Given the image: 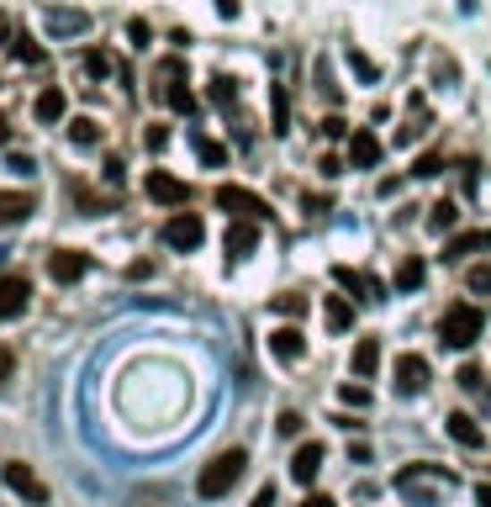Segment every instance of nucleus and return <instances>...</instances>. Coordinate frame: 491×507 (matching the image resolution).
Masks as SVG:
<instances>
[{
  "label": "nucleus",
  "mask_w": 491,
  "mask_h": 507,
  "mask_svg": "<svg viewBox=\"0 0 491 507\" xmlns=\"http://www.w3.org/2000/svg\"><path fill=\"white\" fill-rule=\"evenodd\" d=\"M323 323H327V334H349V328H354V301H349V296H327Z\"/></svg>",
  "instance_id": "20"
},
{
  "label": "nucleus",
  "mask_w": 491,
  "mask_h": 507,
  "mask_svg": "<svg viewBox=\"0 0 491 507\" xmlns=\"http://www.w3.org/2000/svg\"><path fill=\"white\" fill-rule=\"evenodd\" d=\"M243 470H249V454L243 450H222L207 470H201V481H196V492L207 497V503H217V497H227L238 481H243Z\"/></svg>",
  "instance_id": "1"
},
{
  "label": "nucleus",
  "mask_w": 491,
  "mask_h": 507,
  "mask_svg": "<svg viewBox=\"0 0 491 507\" xmlns=\"http://www.w3.org/2000/svg\"><path fill=\"white\" fill-rule=\"evenodd\" d=\"M317 470H323V444H317V439H312V444H296V454H291V481L312 486Z\"/></svg>",
  "instance_id": "14"
},
{
  "label": "nucleus",
  "mask_w": 491,
  "mask_h": 507,
  "mask_svg": "<svg viewBox=\"0 0 491 507\" xmlns=\"http://www.w3.org/2000/svg\"><path fill=\"white\" fill-rule=\"evenodd\" d=\"M275 312H280V317H301V312H307V301H301L296 291H285V296H275Z\"/></svg>",
  "instance_id": "31"
},
{
  "label": "nucleus",
  "mask_w": 491,
  "mask_h": 507,
  "mask_svg": "<svg viewBox=\"0 0 491 507\" xmlns=\"http://www.w3.org/2000/svg\"><path fill=\"white\" fill-rule=\"evenodd\" d=\"M16 43V27H11V11H0V48H11Z\"/></svg>",
  "instance_id": "41"
},
{
  "label": "nucleus",
  "mask_w": 491,
  "mask_h": 507,
  "mask_svg": "<svg viewBox=\"0 0 491 507\" xmlns=\"http://www.w3.org/2000/svg\"><path fill=\"white\" fill-rule=\"evenodd\" d=\"M43 21H48V32H54V38H80V32L90 27V16H85V11H74V5H48V16H43Z\"/></svg>",
  "instance_id": "15"
},
{
  "label": "nucleus",
  "mask_w": 491,
  "mask_h": 507,
  "mask_svg": "<svg viewBox=\"0 0 491 507\" xmlns=\"http://www.w3.org/2000/svg\"><path fill=\"white\" fill-rule=\"evenodd\" d=\"M159 74H164V101L185 116L196 112V96H190V85H185V63H180V58H164Z\"/></svg>",
  "instance_id": "5"
},
{
  "label": "nucleus",
  "mask_w": 491,
  "mask_h": 507,
  "mask_svg": "<svg viewBox=\"0 0 491 507\" xmlns=\"http://www.w3.org/2000/svg\"><path fill=\"white\" fill-rule=\"evenodd\" d=\"M11 48H16V58H21V63H43V48H38V38H27V32H16V43H11Z\"/></svg>",
  "instance_id": "29"
},
{
  "label": "nucleus",
  "mask_w": 491,
  "mask_h": 507,
  "mask_svg": "<svg viewBox=\"0 0 491 507\" xmlns=\"http://www.w3.org/2000/svg\"><path fill=\"white\" fill-rule=\"evenodd\" d=\"M349 165L354 169H376L381 165V138H376L370 127H354V138H349Z\"/></svg>",
  "instance_id": "12"
},
{
  "label": "nucleus",
  "mask_w": 491,
  "mask_h": 507,
  "mask_svg": "<svg viewBox=\"0 0 491 507\" xmlns=\"http://www.w3.org/2000/svg\"><path fill=\"white\" fill-rule=\"evenodd\" d=\"M11 376H16V349H11V343H0V386H5Z\"/></svg>",
  "instance_id": "37"
},
{
  "label": "nucleus",
  "mask_w": 491,
  "mask_h": 507,
  "mask_svg": "<svg viewBox=\"0 0 491 507\" xmlns=\"http://www.w3.org/2000/svg\"><path fill=\"white\" fill-rule=\"evenodd\" d=\"M85 74H96V80H101V74H111V58L90 48V54H85Z\"/></svg>",
  "instance_id": "38"
},
{
  "label": "nucleus",
  "mask_w": 491,
  "mask_h": 507,
  "mask_svg": "<svg viewBox=\"0 0 491 507\" xmlns=\"http://www.w3.org/2000/svg\"><path fill=\"white\" fill-rule=\"evenodd\" d=\"M32 112H38V122H43V127H58V122L69 116V96L54 85V90H43V96H38V106H32Z\"/></svg>",
  "instance_id": "22"
},
{
  "label": "nucleus",
  "mask_w": 491,
  "mask_h": 507,
  "mask_svg": "<svg viewBox=\"0 0 491 507\" xmlns=\"http://www.w3.org/2000/svg\"><path fill=\"white\" fill-rule=\"evenodd\" d=\"M164 143H169V132H164V127H148V148H154V154H159Z\"/></svg>",
  "instance_id": "44"
},
{
  "label": "nucleus",
  "mask_w": 491,
  "mask_h": 507,
  "mask_svg": "<svg viewBox=\"0 0 491 507\" xmlns=\"http://www.w3.org/2000/svg\"><path fill=\"white\" fill-rule=\"evenodd\" d=\"M481 249H491V227H476V232H460V238H449L444 259H470V254H481Z\"/></svg>",
  "instance_id": "21"
},
{
  "label": "nucleus",
  "mask_w": 491,
  "mask_h": 507,
  "mask_svg": "<svg viewBox=\"0 0 491 507\" xmlns=\"http://www.w3.org/2000/svg\"><path fill=\"white\" fill-rule=\"evenodd\" d=\"M343 401H349V407H370V386H360V381H349V386H343Z\"/></svg>",
  "instance_id": "34"
},
{
  "label": "nucleus",
  "mask_w": 491,
  "mask_h": 507,
  "mask_svg": "<svg viewBox=\"0 0 491 507\" xmlns=\"http://www.w3.org/2000/svg\"><path fill=\"white\" fill-rule=\"evenodd\" d=\"M333 281L343 285V291H354V296H365V301H385L381 281H370V275H360V270H349V265H333Z\"/></svg>",
  "instance_id": "17"
},
{
  "label": "nucleus",
  "mask_w": 491,
  "mask_h": 507,
  "mask_svg": "<svg viewBox=\"0 0 491 507\" xmlns=\"http://www.w3.org/2000/svg\"><path fill=\"white\" fill-rule=\"evenodd\" d=\"M69 143L74 148H101V122L96 116H74L69 122Z\"/></svg>",
  "instance_id": "24"
},
{
  "label": "nucleus",
  "mask_w": 491,
  "mask_h": 507,
  "mask_svg": "<svg viewBox=\"0 0 491 507\" xmlns=\"http://www.w3.org/2000/svg\"><path fill=\"white\" fill-rule=\"evenodd\" d=\"M32 307V281L27 275H0V323H11V317H21Z\"/></svg>",
  "instance_id": "6"
},
{
  "label": "nucleus",
  "mask_w": 491,
  "mask_h": 507,
  "mask_svg": "<svg viewBox=\"0 0 491 507\" xmlns=\"http://www.w3.org/2000/svg\"><path fill=\"white\" fill-rule=\"evenodd\" d=\"M217 207L233 212V217H249V223H265V217H270V201H259V196L243 190V185H217Z\"/></svg>",
  "instance_id": "3"
},
{
  "label": "nucleus",
  "mask_w": 491,
  "mask_h": 507,
  "mask_svg": "<svg viewBox=\"0 0 491 507\" xmlns=\"http://www.w3.org/2000/svg\"><path fill=\"white\" fill-rule=\"evenodd\" d=\"M438 169H444V159H438V154H423V159L412 165V174H418V180H434Z\"/></svg>",
  "instance_id": "35"
},
{
  "label": "nucleus",
  "mask_w": 491,
  "mask_h": 507,
  "mask_svg": "<svg viewBox=\"0 0 491 507\" xmlns=\"http://www.w3.org/2000/svg\"><path fill=\"white\" fill-rule=\"evenodd\" d=\"M5 132H11V127H5V116H0V143H5Z\"/></svg>",
  "instance_id": "48"
},
{
  "label": "nucleus",
  "mask_w": 491,
  "mask_h": 507,
  "mask_svg": "<svg viewBox=\"0 0 491 507\" xmlns=\"http://www.w3.org/2000/svg\"><path fill=\"white\" fill-rule=\"evenodd\" d=\"M48 275H54L58 285H74L90 275V254H80V249H58V254H48Z\"/></svg>",
  "instance_id": "11"
},
{
  "label": "nucleus",
  "mask_w": 491,
  "mask_h": 507,
  "mask_svg": "<svg viewBox=\"0 0 491 507\" xmlns=\"http://www.w3.org/2000/svg\"><path fill=\"white\" fill-rule=\"evenodd\" d=\"M254 243H259V223H249V217H233L227 232H222V254L238 265V259H249L254 254Z\"/></svg>",
  "instance_id": "8"
},
{
  "label": "nucleus",
  "mask_w": 491,
  "mask_h": 507,
  "mask_svg": "<svg viewBox=\"0 0 491 507\" xmlns=\"http://www.w3.org/2000/svg\"><path fill=\"white\" fill-rule=\"evenodd\" d=\"M349 69H354V74H360L365 85H376V80H381V69H376V58H365L360 48H349Z\"/></svg>",
  "instance_id": "28"
},
{
  "label": "nucleus",
  "mask_w": 491,
  "mask_h": 507,
  "mask_svg": "<svg viewBox=\"0 0 491 507\" xmlns=\"http://www.w3.org/2000/svg\"><path fill=\"white\" fill-rule=\"evenodd\" d=\"M212 5H217V11H222V16H227V21L238 16V0H212Z\"/></svg>",
  "instance_id": "47"
},
{
  "label": "nucleus",
  "mask_w": 491,
  "mask_h": 507,
  "mask_svg": "<svg viewBox=\"0 0 491 507\" xmlns=\"http://www.w3.org/2000/svg\"><path fill=\"white\" fill-rule=\"evenodd\" d=\"M460 386H465V392H481V386H487L481 365H460Z\"/></svg>",
  "instance_id": "33"
},
{
  "label": "nucleus",
  "mask_w": 491,
  "mask_h": 507,
  "mask_svg": "<svg viewBox=\"0 0 491 507\" xmlns=\"http://www.w3.org/2000/svg\"><path fill=\"white\" fill-rule=\"evenodd\" d=\"M127 32H132V43H138V48H143V43H148V38H154V32H148V21H132V27H127Z\"/></svg>",
  "instance_id": "42"
},
{
  "label": "nucleus",
  "mask_w": 491,
  "mask_h": 507,
  "mask_svg": "<svg viewBox=\"0 0 491 507\" xmlns=\"http://www.w3.org/2000/svg\"><path fill=\"white\" fill-rule=\"evenodd\" d=\"M5 169H11V174H32V154H16V148H11V154H5Z\"/></svg>",
  "instance_id": "36"
},
{
  "label": "nucleus",
  "mask_w": 491,
  "mask_h": 507,
  "mask_svg": "<svg viewBox=\"0 0 491 507\" xmlns=\"http://www.w3.org/2000/svg\"><path fill=\"white\" fill-rule=\"evenodd\" d=\"M454 223H460V207H454V201H434L428 217H423L428 232H454Z\"/></svg>",
  "instance_id": "25"
},
{
  "label": "nucleus",
  "mask_w": 491,
  "mask_h": 507,
  "mask_svg": "<svg viewBox=\"0 0 491 507\" xmlns=\"http://www.w3.org/2000/svg\"><path fill=\"white\" fill-rule=\"evenodd\" d=\"M481 334H487V317H481L470 301H454V307L438 317V338H444L449 349H470Z\"/></svg>",
  "instance_id": "2"
},
{
  "label": "nucleus",
  "mask_w": 491,
  "mask_h": 507,
  "mask_svg": "<svg viewBox=\"0 0 491 507\" xmlns=\"http://www.w3.org/2000/svg\"><path fill=\"white\" fill-rule=\"evenodd\" d=\"M143 190H148L159 207H185V201H190V185H185V180H174V174H164V169H148Z\"/></svg>",
  "instance_id": "10"
},
{
  "label": "nucleus",
  "mask_w": 491,
  "mask_h": 507,
  "mask_svg": "<svg viewBox=\"0 0 491 507\" xmlns=\"http://www.w3.org/2000/svg\"><path fill=\"white\" fill-rule=\"evenodd\" d=\"M301 507H333V497H323V492H312V497H301Z\"/></svg>",
  "instance_id": "45"
},
{
  "label": "nucleus",
  "mask_w": 491,
  "mask_h": 507,
  "mask_svg": "<svg viewBox=\"0 0 491 507\" xmlns=\"http://www.w3.org/2000/svg\"><path fill=\"white\" fill-rule=\"evenodd\" d=\"M470 291H491V265H476V270H470Z\"/></svg>",
  "instance_id": "39"
},
{
  "label": "nucleus",
  "mask_w": 491,
  "mask_h": 507,
  "mask_svg": "<svg viewBox=\"0 0 491 507\" xmlns=\"http://www.w3.org/2000/svg\"><path fill=\"white\" fill-rule=\"evenodd\" d=\"M32 196L27 190H0V227H16V223H27L32 217Z\"/></svg>",
  "instance_id": "19"
},
{
  "label": "nucleus",
  "mask_w": 491,
  "mask_h": 507,
  "mask_svg": "<svg viewBox=\"0 0 491 507\" xmlns=\"http://www.w3.org/2000/svg\"><path fill=\"white\" fill-rule=\"evenodd\" d=\"M396 392L402 396L428 392V359L423 354H396Z\"/></svg>",
  "instance_id": "9"
},
{
  "label": "nucleus",
  "mask_w": 491,
  "mask_h": 507,
  "mask_svg": "<svg viewBox=\"0 0 491 507\" xmlns=\"http://www.w3.org/2000/svg\"><path fill=\"white\" fill-rule=\"evenodd\" d=\"M476 507H491V481H481V486H476Z\"/></svg>",
  "instance_id": "46"
},
{
  "label": "nucleus",
  "mask_w": 491,
  "mask_h": 507,
  "mask_svg": "<svg viewBox=\"0 0 491 507\" xmlns=\"http://www.w3.org/2000/svg\"><path fill=\"white\" fill-rule=\"evenodd\" d=\"M349 370H354V381H370V376L381 370V338H360V343H354Z\"/></svg>",
  "instance_id": "18"
},
{
  "label": "nucleus",
  "mask_w": 491,
  "mask_h": 507,
  "mask_svg": "<svg viewBox=\"0 0 491 507\" xmlns=\"http://www.w3.org/2000/svg\"><path fill=\"white\" fill-rule=\"evenodd\" d=\"M249 507H275V486H259V492H254V503Z\"/></svg>",
  "instance_id": "43"
},
{
  "label": "nucleus",
  "mask_w": 491,
  "mask_h": 507,
  "mask_svg": "<svg viewBox=\"0 0 491 507\" xmlns=\"http://www.w3.org/2000/svg\"><path fill=\"white\" fill-rule=\"evenodd\" d=\"M317 90H323L327 101L338 106V85H333V69H327V58H317Z\"/></svg>",
  "instance_id": "32"
},
{
  "label": "nucleus",
  "mask_w": 491,
  "mask_h": 507,
  "mask_svg": "<svg viewBox=\"0 0 491 507\" xmlns=\"http://www.w3.org/2000/svg\"><path fill=\"white\" fill-rule=\"evenodd\" d=\"M0 481H5V486H11L16 497H27L32 507H43V503H48V486H43V481H38V470H32V465H21V460H5Z\"/></svg>",
  "instance_id": "4"
},
{
  "label": "nucleus",
  "mask_w": 491,
  "mask_h": 507,
  "mask_svg": "<svg viewBox=\"0 0 491 507\" xmlns=\"http://www.w3.org/2000/svg\"><path fill=\"white\" fill-rule=\"evenodd\" d=\"M270 106H275L270 132L275 138H285V132H291V96H285V85H270Z\"/></svg>",
  "instance_id": "26"
},
{
  "label": "nucleus",
  "mask_w": 491,
  "mask_h": 507,
  "mask_svg": "<svg viewBox=\"0 0 491 507\" xmlns=\"http://www.w3.org/2000/svg\"><path fill=\"white\" fill-rule=\"evenodd\" d=\"M201 238H207V223H201L196 212H174V217L164 223V243H169V249H185V254H190Z\"/></svg>",
  "instance_id": "7"
},
{
  "label": "nucleus",
  "mask_w": 491,
  "mask_h": 507,
  "mask_svg": "<svg viewBox=\"0 0 491 507\" xmlns=\"http://www.w3.org/2000/svg\"><path fill=\"white\" fill-rule=\"evenodd\" d=\"M212 101H217V106H233V101H238V80L217 74V80H212Z\"/></svg>",
  "instance_id": "30"
},
{
  "label": "nucleus",
  "mask_w": 491,
  "mask_h": 507,
  "mask_svg": "<svg viewBox=\"0 0 491 507\" xmlns=\"http://www.w3.org/2000/svg\"><path fill=\"white\" fill-rule=\"evenodd\" d=\"M444 428H449V439H454L460 450H481V444H487V434H481V423H476L470 412H449Z\"/></svg>",
  "instance_id": "16"
},
{
  "label": "nucleus",
  "mask_w": 491,
  "mask_h": 507,
  "mask_svg": "<svg viewBox=\"0 0 491 507\" xmlns=\"http://www.w3.org/2000/svg\"><path fill=\"white\" fill-rule=\"evenodd\" d=\"M190 148L201 154V165H207V169H222V165H227V148H222L217 138H207L201 127H190Z\"/></svg>",
  "instance_id": "23"
},
{
  "label": "nucleus",
  "mask_w": 491,
  "mask_h": 507,
  "mask_svg": "<svg viewBox=\"0 0 491 507\" xmlns=\"http://www.w3.org/2000/svg\"><path fill=\"white\" fill-rule=\"evenodd\" d=\"M275 428H280V434H301V412H280Z\"/></svg>",
  "instance_id": "40"
},
{
  "label": "nucleus",
  "mask_w": 491,
  "mask_h": 507,
  "mask_svg": "<svg viewBox=\"0 0 491 507\" xmlns=\"http://www.w3.org/2000/svg\"><path fill=\"white\" fill-rule=\"evenodd\" d=\"M270 354H275V359H285V365H296V359L307 354V334H301L296 323L275 328V334H270Z\"/></svg>",
  "instance_id": "13"
},
{
  "label": "nucleus",
  "mask_w": 491,
  "mask_h": 507,
  "mask_svg": "<svg viewBox=\"0 0 491 507\" xmlns=\"http://www.w3.org/2000/svg\"><path fill=\"white\" fill-rule=\"evenodd\" d=\"M423 281H428V265L423 259H402L396 265V291H418Z\"/></svg>",
  "instance_id": "27"
}]
</instances>
